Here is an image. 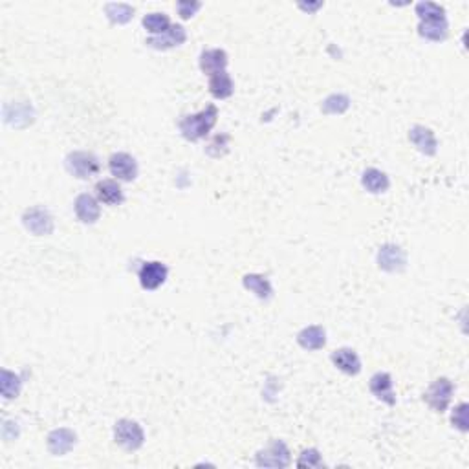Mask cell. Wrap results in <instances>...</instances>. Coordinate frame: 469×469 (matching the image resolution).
Listing matches in <instances>:
<instances>
[{
	"label": "cell",
	"mask_w": 469,
	"mask_h": 469,
	"mask_svg": "<svg viewBox=\"0 0 469 469\" xmlns=\"http://www.w3.org/2000/svg\"><path fill=\"white\" fill-rule=\"evenodd\" d=\"M217 118H219V109L214 105H209L198 114L183 116L178 123V128H180V133L185 140L198 142V140H204L213 130V127L217 125Z\"/></svg>",
	"instance_id": "cell-1"
},
{
	"label": "cell",
	"mask_w": 469,
	"mask_h": 469,
	"mask_svg": "<svg viewBox=\"0 0 469 469\" xmlns=\"http://www.w3.org/2000/svg\"><path fill=\"white\" fill-rule=\"evenodd\" d=\"M64 165H66V171L79 180H90L97 176L101 169L97 156L87 151L70 152L64 159Z\"/></svg>",
	"instance_id": "cell-2"
},
{
	"label": "cell",
	"mask_w": 469,
	"mask_h": 469,
	"mask_svg": "<svg viewBox=\"0 0 469 469\" xmlns=\"http://www.w3.org/2000/svg\"><path fill=\"white\" fill-rule=\"evenodd\" d=\"M114 440L127 451H138L145 444L143 427L134 420H119L114 425Z\"/></svg>",
	"instance_id": "cell-3"
},
{
	"label": "cell",
	"mask_w": 469,
	"mask_h": 469,
	"mask_svg": "<svg viewBox=\"0 0 469 469\" xmlns=\"http://www.w3.org/2000/svg\"><path fill=\"white\" fill-rule=\"evenodd\" d=\"M453 392H455V387H453V383L449 382L447 378H438L434 379V383L427 391L424 392V401L427 403L434 413H446L449 403H451Z\"/></svg>",
	"instance_id": "cell-4"
},
{
	"label": "cell",
	"mask_w": 469,
	"mask_h": 469,
	"mask_svg": "<svg viewBox=\"0 0 469 469\" xmlns=\"http://www.w3.org/2000/svg\"><path fill=\"white\" fill-rule=\"evenodd\" d=\"M292 462L290 449L283 440L269 442L264 449H260L255 456V464L259 468H288Z\"/></svg>",
	"instance_id": "cell-5"
},
{
	"label": "cell",
	"mask_w": 469,
	"mask_h": 469,
	"mask_svg": "<svg viewBox=\"0 0 469 469\" xmlns=\"http://www.w3.org/2000/svg\"><path fill=\"white\" fill-rule=\"evenodd\" d=\"M23 224L24 228L35 237H46V235L54 233V219H51L50 211L39 207V205L24 211Z\"/></svg>",
	"instance_id": "cell-6"
},
{
	"label": "cell",
	"mask_w": 469,
	"mask_h": 469,
	"mask_svg": "<svg viewBox=\"0 0 469 469\" xmlns=\"http://www.w3.org/2000/svg\"><path fill=\"white\" fill-rule=\"evenodd\" d=\"M167 277H169L167 266H165L164 262H159V260L145 262V264L140 268V274H138L140 284H142V288L143 290H147V292H154V290H158L159 286H164Z\"/></svg>",
	"instance_id": "cell-7"
},
{
	"label": "cell",
	"mask_w": 469,
	"mask_h": 469,
	"mask_svg": "<svg viewBox=\"0 0 469 469\" xmlns=\"http://www.w3.org/2000/svg\"><path fill=\"white\" fill-rule=\"evenodd\" d=\"M110 174L119 182H134L138 178V162L128 152H116L109 159Z\"/></svg>",
	"instance_id": "cell-8"
},
{
	"label": "cell",
	"mask_w": 469,
	"mask_h": 469,
	"mask_svg": "<svg viewBox=\"0 0 469 469\" xmlns=\"http://www.w3.org/2000/svg\"><path fill=\"white\" fill-rule=\"evenodd\" d=\"M378 266L389 274H400L407 266L406 251L396 244H383L378 251Z\"/></svg>",
	"instance_id": "cell-9"
},
{
	"label": "cell",
	"mask_w": 469,
	"mask_h": 469,
	"mask_svg": "<svg viewBox=\"0 0 469 469\" xmlns=\"http://www.w3.org/2000/svg\"><path fill=\"white\" fill-rule=\"evenodd\" d=\"M75 440H78V437H75V433H73L72 429L59 427L54 429V431L48 434L46 444H48V449H50L51 455L63 456L66 455V453L72 451L73 446H75Z\"/></svg>",
	"instance_id": "cell-10"
},
{
	"label": "cell",
	"mask_w": 469,
	"mask_h": 469,
	"mask_svg": "<svg viewBox=\"0 0 469 469\" xmlns=\"http://www.w3.org/2000/svg\"><path fill=\"white\" fill-rule=\"evenodd\" d=\"M409 140L410 143L418 149L422 154L425 156H434L438 151V142L437 136L431 128L424 127V125H415L409 130Z\"/></svg>",
	"instance_id": "cell-11"
},
{
	"label": "cell",
	"mask_w": 469,
	"mask_h": 469,
	"mask_svg": "<svg viewBox=\"0 0 469 469\" xmlns=\"http://www.w3.org/2000/svg\"><path fill=\"white\" fill-rule=\"evenodd\" d=\"M185 39V28H183L182 24H171V28H169L164 35H156L151 37V39H147V46H151L154 50H169V48L183 44Z\"/></svg>",
	"instance_id": "cell-12"
},
{
	"label": "cell",
	"mask_w": 469,
	"mask_h": 469,
	"mask_svg": "<svg viewBox=\"0 0 469 469\" xmlns=\"http://www.w3.org/2000/svg\"><path fill=\"white\" fill-rule=\"evenodd\" d=\"M73 209H75V214L83 224H96L101 217L99 200L88 195V193H83L75 198Z\"/></svg>",
	"instance_id": "cell-13"
},
{
	"label": "cell",
	"mask_w": 469,
	"mask_h": 469,
	"mask_svg": "<svg viewBox=\"0 0 469 469\" xmlns=\"http://www.w3.org/2000/svg\"><path fill=\"white\" fill-rule=\"evenodd\" d=\"M369 387L370 392H372L379 401L387 403V406H396V394H394V387H392L391 374L376 372L372 378H370Z\"/></svg>",
	"instance_id": "cell-14"
},
{
	"label": "cell",
	"mask_w": 469,
	"mask_h": 469,
	"mask_svg": "<svg viewBox=\"0 0 469 469\" xmlns=\"http://www.w3.org/2000/svg\"><path fill=\"white\" fill-rule=\"evenodd\" d=\"M334 367L341 370L343 374H348V376H355V374L361 372V360L360 355L355 354V351L352 348H337L330 355Z\"/></svg>",
	"instance_id": "cell-15"
},
{
	"label": "cell",
	"mask_w": 469,
	"mask_h": 469,
	"mask_svg": "<svg viewBox=\"0 0 469 469\" xmlns=\"http://www.w3.org/2000/svg\"><path fill=\"white\" fill-rule=\"evenodd\" d=\"M200 70L205 73V75H214V73L224 72L226 66H228L229 59L228 54L220 48H211V50H204L200 54Z\"/></svg>",
	"instance_id": "cell-16"
},
{
	"label": "cell",
	"mask_w": 469,
	"mask_h": 469,
	"mask_svg": "<svg viewBox=\"0 0 469 469\" xmlns=\"http://www.w3.org/2000/svg\"><path fill=\"white\" fill-rule=\"evenodd\" d=\"M297 343L308 352L321 351L327 345V332H324L323 327L312 324V327L303 328L301 332L297 334Z\"/></svg>",
	"instance_id": "cell-17"
},
{
	"label": "cell",
	"mask_w": 469,
	"mask_h": 469,
	"mask_svg": "<svg viewBox=\"0 0 469 469\" xmlns=\"http://www.w3.org/2000/svg\"><path fill=\"white\" fill-rule=\"evenodd\" d=\"M96 196L101 204L116 207L125 200L123 189L116 180H101L96 183Z\"/></svg>",
	"instance_id": "cell-18"
},
{
	"label": "cell",
	"mask_w": 469,
	"mask_h": 469,
	"mask_svg": "<svg viewBox=\"0 0 469 469\" xmlns=\"http://www.w3.org/2000/svg\"><path fill=\"white\" fill-rule=\"evenodd\" d=\"M361 185L372 195H382V193L387 191L391 182H389V176L383 171L370 167L361 174Z\"/></svg>",
	"instance_id": "cell-19"
},
{
	"label": "cell",
	"mask_w": 469,
	"mask_h": 469,
	"mask_svg": "<svg viewBox=\"0 0 469 469\" xmlns=\"http://www.w3.org/2000/svg\"><path fill=\"white\" fill-rule=\"evenodd\" d=\"M242 284L246 290H250L251 293H255L259 297L260 301H268L274 296V288H272V283L268 281V277L259 274H248L244 275L242 279Z\"/></svg>",
	"instance_id": "cell-20"
},
{
	"label": "cell",
	"mask_w": 469,
	"mask_h": 469,
	"mask_svg": "<svg viewBox=\"0 0 469 469\" xmlns=\"http://www.w3.org/2000/svg\"><path fill=\"white\" fill-rule=\"evenodd\" d=\"M418 33L427 41L433 42H442L447 39L449 33V24L447 18H440V20H425V23L418 24Z\"/></svg>",
	"instance_id": "cell-21"
},
{
	"label": "cell",
	"mask_w": 469,
	"mask_h": 469,
	"mask_svg": "<svg viewBox=\"0 0 469 469\" xmlns=\"http://www.w3.org/2000/svg\"><path fill=\"white\" fill-rule=\"evenodd\" d=\"M209 92H211V96L217 97V99H228V97H231L233 92H235V85H233L231 75H229L226 70L211 75Z\"/></svg>",
	"instance_id": "cell-22"
},
{
	"label": "cell",
	"mask_w": 469,
	"mask_h": 469,
	"mask_svg": "<svg viewBox=\"0 0 469 469\" xmlns=\"http://www.w3.org/2000/svg\"><path fill=\"white\" fill-rule=\"evenodd\" d=\"M105 13L112 24H127L133 20L134 8L125 2H110L105 6Z\"/></svg>",
	"instance_id": "cell-23"
},
{
	"label": "cell",
	"mask_w": 469,
	"mask_h": 469,
	"mask_svg": "<svg viewBox=\"0 0 469 469\" xmlns=\"http://www.w3.org/2000/svg\"><path fill=\"white\" fill-rule=\"evenodd\" d=\"M23 387V379L20 376H17L11 370H2V379H0V391H2V396L6 400H11V398H17L18 392Z\"/></svg>",
	"instance_id": "cell-24"
},
{
	"label": "cell",
	"mask_w": 469,
	"mask_h": 469,
	"mask_svg": "<svg viewBox=\"0 0 469 469\" xmlns=\"http://www.w3.org/2000/svg\"><path fill=\"white\" fill-rule=\"evenodd\" d=\"M143 28L149 33H152V37L164 35L171 28V20L165 13H149L143 17Z\"/></svg>",
	"instance_id": "cell-25"
},
{
	"label": "cell",
	"mask_w": 469,
	"mask_h": 469,
	"mask_svg": "<svg viewBox=\"0 0 469 469\" xmlns=\"http://www.w3.org/2000/svg\"><path fill=\"white\" fill-rule=\"evenodd\" d=\"M9 110H13V116H4L6 123L13 125V127H20V119H23L24 127L33 121V109L24 103H15V105H6Z\"/></svg>",
	"instance_id": "cell-26"
},
{
	"label": "cell",
	"mask_w": 469,
	"mask_h": 469,
	"mask_svg": "<svg viewBox=\"0 0 469 469\" xmlns=\"http://www.w3.org/2000/svg\"><path fill=\"white\" fill-rule=\"evenodd\" d=\"M348 106H351V97L345 94H332L323 101L321 110L324 114H343L348 110Z\"/></svg>",
	"instance_id": "cell-27"
},
{
	"label": "cell",
	"mask_w": 469,
	"mask_h": 469,
	"mask_svg": "<svg viewBox=\"0 0 469 469\" xmlns=\"http://www.w3.org/2000/svg\"><path fill=\"white\" fill-rule=\"evenodd\" d=\"M416 15H418L420 23L440 20V18H446V9L440 4H434V2H418L416 4Z\"/></svg>",
	"instance_id": "cell-28"
},
{
	"label": "cell",
	"mask_w": 469,
	"mask_h": 469,
	"mask_svg": "<svg viewBox=\"0 0 469 469\" xmlns=\"http://www.w3.org/2000/svg\"><path fill=\"white\" fill-rule=\"evenodd\" d=\"M323 465V458H321V453L310 447V449H305L297 461V468H321Z\"/></svg>",
	"instance_id": "cell-29"
},
{
	"label": "cell",
	"mask_w": 469,
	"mask_h": 469,
	"mask_svg": "<svg viewBox=\"0 0 469 469\" xmlns=\"http://www.w3.org/2000/svg\"><path fill=\"white\" fill-rule=\"evenodd\" d=\"M468 403H461V406H456L455 410H453L451 415V424L453 427H456L462 433H468L469 429V422H468Z\"/></svg>",
	"instance_id": "cell-30"
},
{
	"label": "cell",
	"mask_w": 469,
	"mask_h": 469,
	"mask_svg": "<svg viewBox=\"0 0 469 469\" xmlns=\"http://www.w3.org/2000/svg\"><path fill=\"white\" fill-rule=\"evenodd\" d=\"M202 8L200 2H187V0H182V2H178L176 4V9H178V15L182 18H191L195 17V13L198 11V9Z\"/></svg>",
	"instance_id": "cell-31"
},
{
	"label": "cell",
	"mask_w": 469,
	"mask_h": 469,
	"mask_svg": "<svg viewBox=\"0 0 469 469\" xmlns=\"http://www.w3.org/2000/svg\"><path fill=\"white\" fill-rule=\"evenodd\" d=\"M228 142H229V136L228 134H220V136H217L213 140V142L209 143V147H207V154H213L214 149H219V147H222L224 151L228 152Z\"/></svg>",
	"instance_id": "cell-32"
},
{
	"label": "cell",
	"mask_w": 469,
	"mask_h": 469,
	"mask_svg": "<svg viewBox=\"0 0 469 469\" xmlns=\"http://www.w3.org/2000/svg\"><path fill=\"white\" fill-rule=\"evenodd\" d=\"M321 6H323V4H321V2H317V4H314V6H306V4H301V6H299V8H301V9H306V11H314V9L321 8Z\"/></svg>",
	"instance_id": "cell-33"
}]
</instances>
